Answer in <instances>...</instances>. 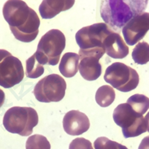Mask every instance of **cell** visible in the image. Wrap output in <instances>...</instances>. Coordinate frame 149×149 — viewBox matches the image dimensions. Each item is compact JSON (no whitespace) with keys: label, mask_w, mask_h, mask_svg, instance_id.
<instances>
[{"label":"cell","mask_w":149,"mask_h":149,"mask_svg":"<svg viewBox=\"0 0 149 149\" xmlns=\"http://www.w3.org/2000/svg\"><path fill=\"white\" fill-rule=\"evenodd\" d=\"M2 13L15 39L23 42H31L36 39L40 21L35 11L25 2L8 1Z\"/></svg>","instance_id":"obj_1"},{"label":"cell","mask_w":149,"mask_h":149,"mask_svg":"<svg viewBox=\"0 0 149 149\" xmlns=\"http://www.w3.org/2000/svg\"><path fill=\"white\" fill-rule=\"evenodd\" d=\"M147 5L148 1H102L100 14L107 25L116 30L124 27L134 16L143 13Z\"/></svg>","instance_id":"obj_2"},{"label":"cell","mask_w":149,"mask_h":149,"mask_svg":"<svg viewBox=\"0 0 149 149\" xmlns=\"http://www.w3.org/2000/svg\"><path fill=\"white\" fill-rule=\"evenodd\" d=\"M38 115L34 108L29 107H13L8 110L3 118L5 130L21 136H29L33 128L38 124Z\"/></svg>","instance_id":"obj_3"},{"label":"cell","mask_w":149,"mask_h":149,"mask_svg":"<svg viewBox=\"0 0 149 149\" xmlns=\"http://www.w3.org/2000/svg\"><path fill=\"white\" fill-rule=\"evenodd\" d=\"M66 46L64 34L58 29H51L41 37L36 53V58L42 65L55 66Z\"/></svg>","instance_id":"obj_4"},{"label":"cell","mask_w":149,"mask_h":149,"mask_svg":"<svg viewBox=\"0 0 149 149\" xmlns=\"http://www.w3.org/2000/svg\"><path fill=\"white\" fill-rule=\"evenodd\" d=\"M113 32L114 30L105 23H98L81 29L75 34V40L80 51L104 54V40Z\"/></svg>","instance_id":"obj_5"},{"label":"cell","mask_w":149,"mask_h":149,"mask_svg":"<svg viewBox=\"0 0 149 149\" xmlns=\"http://www.w3.org/2000/svg\"><path fill=\"white\" fill-rule=\"evenodd\" d=\"M113 118L116 124L122 128L125 138L137 137L147 131L143 116L136 113L127 103H122L116 107Z\"/></svg>","instance_id":"obj_6"},{"label":"cell","mask_w":149,"mask_h":149,"mask_svg":"<svg viewBox=\"0 0 149 149\" xmlns=\"http://www.w3.org/2000/svg\"><path fill=\"white\" fill-rule=\"evenodd\" d=\"M104 79L118 91L129 92L137 88L140 78L137 71L130 66L115 62L106 69Z\"/></svg>","instance_id":"obj_7"},{"label":"cell","mask_w":149,"mask_h":149,"mask_svg":"<svg viewBox=\"0 0 149 149\" xmlns=\"http://www.w3.org/2000/svg\"><path fill=\"white\" fill-rule=\"evenodd\" d=\"M67 84L57 74H51L38 81L34 88L35 98L41 102H57L64 98Z\"/></svg>","instance_id":"obj_8"},{"label":"cell","mask_w":149,"mask_h":149,"mask_svg":"<svg viewBox=\"0 0 149 149\" xmlns=\"http://www.w3.org/2000/svg\"><path fill=\"white\" fill-rule=\"evenodd\" d=\"M24 71L19 58L6 50L0 49V86L10 88L24 79Z\"/></svg>","instance_id":"obj_9"},{"label":"cell","mask_w":149,"mask_h":149,"mask_svg":"<svg viewBox=\"0 0 149 149\" xmlns=\"http://www.w3.org/2000/svg\"><path fill=\"white\" fill-rule=\"evenodd\" d=\"M149 30V13L143 12L132 18L122 29L123 36L129 45L142 40Z\"/></svg>","instance_id":"obj_10"},{"label":"cell","mask_w":149,"mask_h":149,"mask_svg":"<svg viewBox=\"0 0 149 149\" xmlns=\"http://www.w3.org/2000/svg\"><path fill=\"white\" fill-rule=\"evenodd\" d=\"M104 55L99 52H83L79 51L81 58L78 69L81 76L86 81L98 79L102 74V66L100 59Z\"/></svg>","instance_id":"obj_11"},{"label":"cell","mask_w":149,"mask_h":149,"mask_svg":"<svg viewBox=\"0 0 149 149\" xmlns=\"http://www.w3.org/2000/svg\"><path fill=\"white\" fill-rule=\"evenodd\" d=\"M63 127L66 133L70 135H81L89 129V119L79 110H70L63 118Z\"/></svg>","instance_id":"obj_12"},{"label":"cell","mask_w":149,"mask_h":149,"mask_svg":"<svg viewBox=\"0 0 149 149\" xmlns=\"http://www.w3.org/2000/svg\"><path fill=\"white\" fill-rule=\"evenodd\" d=\"M105 53L111 58L121 59L129 54V47L123 40L118 33L113 32L105 39L104 42Z\"/></svg>","instance_id":"obj_13"},{"label":"cell","mask_w":149,"mask_h":149,"mask_svg":"<svg viewBox=\"0 0 149 149\" xmlns=\"http://www.w3.org/2000/svg\"><path fill=\"white\" fill-rule=\"evenodd\" d=\"M74 1H42L39 8L41 17L44 19H51L61 11L70 9Z\"/></svg>","instance_id":"obj_14"},{"label":"cell","mask_w":149,"mask_h":149,"mask_svg":"<svg viewBox=\"0 0 149 149\" xmlns=\"http://www.w3.org/2000/svg\"><path fill=\"white\" fill-rule=\"evenodd\" d=\"M79 55L74 53H66L59 64V71L65 78H72L78 72L79 66Z\"/></svg>","instance_id":"obj_15"},{"label":"cell","mask_w":149,"mask_h":149,"mask_svg":"<svg viewBox=\"0 0 149 149\" xmlns=\"http://www.w3.org/2000/svg\"><path fill=\"white\" fill-rule=\"evenodd\" d=\"M115 98V91H114L113 88H112L110 86H102L100 87L96 92V102L100 107H108L113 102Z\"/></svg>","instance_id":"obj_16"},{"label":"cell","mask_w":149,"mask_h":149,"mask_svg":"<svg viewBox=\"0 0 149 149\" xmlns=\"http://www.w3.org/2000/svg\"><path fill=\"white\" fill-rule=\"evenodd\" d=\"M127 104L140 115H144L149 109V98L143 94H136L127 100Z\"/></svg>","instance_id":"obj_17"},{"label":"cell","mask_w":149,"mask_h":149,"mask_svg":"<svg viewBox=\"0 0 149 149\" xmlns=\"http://www.w3.org/2000/svg\"><path fill=\"white\" fill-rule=\"evenodd\" d=\"M133 60L137 64L143 65L149 61V44L146 42H138L132 54Z\"/></svg>","instance_id":"obj_18"},{"label":"cell","mask_w":149,"mask_h":149,"mask_svg":"<svg viewBox=\"0 0 149 149\" xmlns=\"http://www.w3.org/2000/svg\"><path fill=\"white\" fill-rule=\"evenodd\" d=\"M44 73L43 65L40 64L36 58L35 55L31 56L26 60V74L27 78H37L40 77Z\"/></svg>","instance_id":"obj_19"},{"label":"cell","mask_w":149,"mask_h":149,"mask_svg":"<svg viewBox=\"0 0 149 149\" xmlns=\"http://www.w3.org/2000/svg\"><path fill=\"white\" fill-rule=\"evenodd\" d=\"M26 149H51V144L44 136L34 134L27 139Z\"/></svg>","instance_id":"obj_20"},{"label":"cell","mask_w":149,"mask_h":149,"mask_svg":"<svg viewBox=\"0 0 149 149\" xmlns=\"http://www.w3.org/2000/svg\"><path fill=\"white\" fill-rule=\"evenodd\" d=\"M94 146L95 149H128L125 146L109 140L105 137H98L94 141Z\"/></svg>","instance_id":"obj_21"},{"label":"cell","mask_w":149,"mask_h":149,"mask_svg":"<svg viewBox=\"0 0 149 149\" xmlns=\"http://www.w3.org/2000/svg\"><path fill=\"white\" fill-rule=\"evenodd\" d=\"M69 149H94V148L88 140L84 137H78L70 143Z\"/></svg>","instance_id":"obj_22"},{"label":"cell","mask_w":149,"mask_h":149,"mask_svg":"<svg viewBox=\"0 0 149 149\" xmlns=\"http://www.w3.org/2000/svg\"><path fill=\"white\" fill-rule=\"evenodd\" d=\"M138 149H149V136H146L142 140Z\"/></svg>","instance_id":"obj_23"},{"label":"cell","mask_w":149,"mask_h":149,"mask_svg":"<svg viewBox=\"0 0 149 149\" xmlns=\"http://www.w3.org/2000/svg\"><path fill=\"white\" fill-rule=\"evenodd\" d=\"M5 100V92L2 89H0V107L3 105Z\"/></svg>","instance_id":"obj_24"},{"label":"cell","mask_w":149,"mask_h":149,"mask_svg":"<svg viewBox=\"0 0 149 149\" xmlns=\"http://www.w3.org/2000/svg\"><path fill=\"white\" fill-rule=\"evenodd\" d=\"M145 121L146 123V127H147V131L149 132V112L146 114V116H145Z\"/></svg>","instance_id":"obj_25"}]
</instances>
